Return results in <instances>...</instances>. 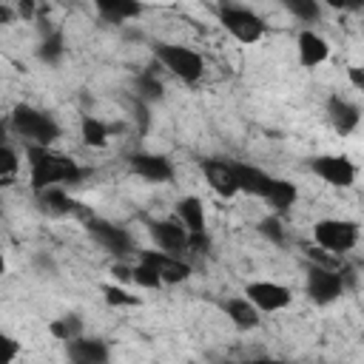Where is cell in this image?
<instances>
[{
	"label": "cell",
	"instance_id": "cell-1",
	"mask_svg": "<svg viewBox=\"0 0 364 364\" xmlns=\"http://www.w3.org/2000/svg\"><path fill=\"white\" fill-rule=\"evenodd\" d=\"M26 159H28V173H31L34 193H43L48 188L74 185V182L82 179V168L77 165V159H71V156H65L54 148L26 145Z\"/></svg>",
	"mask_w": 364,
	"mask_h": 364
},
{
	"label": "cell",
	"instance_id": "cell-2",
	"mask_svg": "<svg viewBox=\"0 0 364 364\" xmlns=\"http://www.w3.org/2000/svg\"><path fill=\"white\" fill-rule=\"evenodd\" d=\"M11 128L17 136L26 139V145H43V148H51V142L60 136V125L57 119L48 114V111H40L34 105H14L11 111Z\"/></svg>",
	"mask_w": 364,
	"mask_h": 364
},
{
	"label": "cell",
	"instance_id": "cell-3",
	"mask_svg": "<svg viewBox=\"0 0 364 364\" xmlns=\"http://www.w3.org/2000/svg\"><path fill=\"white\" fill-rule=\"evenodd\" d=\"M154 57L168 74H173L182 82H199L205 74V60L188 46L159 43V46H154Z\"/></svg>",
	"mask_w": 364,
	"mask_h": 364
},
{
	"label": "cell",
	"instance_id": "cell-4",
	"mask_svg": "<svg viewBox=\"0 0 364 364\" xmlns=\"http://www.w3.org/2000/svg\"><path fill=\"white\" fill-rule=\"evenodd\" d=\"M313 242L333 256H344L358 245V225L353 219H318L313 225Z\"/></svg>",
	"mask_w": 364,
	"mask_h": 364
},
{
	"label": "cell",
	"instance_id": "cell-5",
	"mask_svg": "<svg viewBox=\"0 0 364 364\" xmlns=\"http://www.w3.org/2000/svg\"><path fill=\"white\" fill-rule=\"evenodd\" d=\"M216 14H219L222 28H225L233 40H239V43H245V46L259 43V40L264 37V31H267V23H264L256 11H250V9H245V6H219Z\"/></svg>",
	"mask_w": 364,
	"mask_h": 364
},
{
	"label": "cell",
	"instance_id": "cell-6",
	"mask_svg": "<svg viewBox=\"0 0 364 364\" xmlns=\"http://www.w3.org/2000/svg\"><path fill=\"white\" fill-rule=\"evenodd\" d=\"M304 290H307L313 304L327 307V304H333V301H338L344 296V276L338 270L310 264L307 267V279H304Z\"/></svg>",
	"mask_w": 364,
	"mask_h": 364
},
{
	"label": "cell",
	"instance_id": "cell-7",
	"mask_svg": "<svg viewBox=\"0 0 364 364\" xmlns=\"http://www.w3.org/2000/svg\"><path fill=\"white\" fill-rule=\"evenodd\" d=\"M85 230L100 247H105L114 256H128L134 250V239L122 225H114V222L100 219V216H88L85 219Z\"/></svg>",
	"mask_w": 364,
	"mask_h": 364
},
{
	"label": "cell",
	"instance_id": "cell-8",
	"mask_svg": "<svg viewBox=\"0 0 364 364\" xmlns=\"http://www.w3.org/2000/svg\"><path fill=\"white\" fill-rule=\"evenodd\" d=\"M310 171L324 179L330 188H350L355 182V165L353 159L341 156V154H321L310 159Z\"/></svg>",
	"mask_w": 364,
	"mask_h": 364
},
{
	"label": "cell",
	"instance_id": "cell-9",
	"mask_svg": "<svg viewBox=\"0 0 364 364\" xmlns=\"http://www.w3.org/2000/svg\"><path fill=\"white\" fill-rule=\"evenodd\" d=\"M148 236L156 245V250H165V253H173V256L188 250V245H191V233L179 219H154V222H148Z\"/></svg>",
	"mask_w": 364,
	"mask_h": 364
},
{
	"label": "cell",
	"instance_id": "cell-10",
	"mask_svg": "<svg viewBox=\"0 0 364 364\" xmlns=\"http://www.w3.org/2000/svg\"><path fill=\"white\" fill-rule=\"evenodd\" d=\"M139 262L151 264L156 270V276L162 279V284H182L191 279V264L182 262L173 253L165 250H139Z\"/></svg>",
	"mask_w": 364,
	"mask_h": 364
},
{
	"label": "cell",
	"instance_id": "cell-11",
	"mask_svg": "<svg viewBox=\"0 0 364 364\" xmlns=\"http://www.w3.org/2000/svg\"><path fill=\"white\" fill-rule=\"evenodd\" d=\"M245 296L262 310V313H276L284 310L293 301L290 287L279 284V282H247L245 284Z\"/></svg>",
	"mask_w": 364,
	"mask_h": 364
},
{
	"label": "cell",
	"instance_id": "cell-12",
	"mask_svg": "<svg viewBox=\"0 0 364 364\" xmlns=\"http://www.w3.org/2000/svg\"><path fill=\"white\" fill-rule=\"evenodd\" d=\"M128 168H131L136 176H142L145 182H156V185L173 179V162H171L168 156H162V154L136 151V154L128 156Z\"/></svg>",
	"mask_w": 364,
	"mask_h": 364
},
{
	"label": "cell",
	"instance_id": "cell-13",
	"mask_svg": "<svg viewBox=\"0 0 364 364\" xmlns=\"http://www.w3.org/2000/svg\"><path fill=\"white\" fill-rule=\"evenodd\" d=\"M202 173H205V182H208L222 199H230V196L239 193V182H236L233 162H228V159H202Z\"/></svg>",
	"mask_w": 364,
	"mask_h": 364
},
{
	"label": "cell",
	"instance_id": "cell-14",
	"mask_svg": "<svg viewBox=\"0 0 364 364\" xmlns=\"http://www.w3.org/2000/svg\"><path fill=\"white\" fill-rule=\"evenodd\" d=\"M327 119H330V125H333L336 134L350 136V134L358 128V122H361V111H358L355 102L344 100L341 94H333V97L327 100Z\"/></svg>",
	"mask_w": 364,
	"mask_h": 364
},
{
	"label": "cell",
	"instance_id": "cell-15",
	"mask_svg": "<svg viewBox=\"0 0 364 364\" xmlns=\"http://www.w3.org/2000/svg\"><path fill=\"white\" fill-rule=\"evenodd\" d=\"M65 353H68V361L74 364H108V344L97 336H80L74 341L65 344Z\"/></svg>",
	"mask_w": 364,
	"mask_h": 364
},
{
	"label": "cell",
	"instance_id": "cell-16",
	"mask_svg": "<svg viewBox=\"0 0 364 364\" xmlns=\"http://www.w3.org/2000/svg\"><path fill=\"white\" fill-rule=\"evenodd\" d=\"M296 54H299V65L301 68H316L330 57V43L318 31L304 28L296 37Z\"/></svg>",
	"mask_w": 364,
	"mask_h": 364
},
{
	"label": "cell",
	"instance_id": "cell-17",
	"mask_svg": "<svg viewBox=\"0 0 364 364\" xmlns=\"http://www.w3.org/2000/svg\"><path fill=\"white\" fill-rule=\"evenodd\" d=\"M233 171H236V182H239V193H247V196H259L264 199L270 185H273V176L264 173L262 168L256 165H247V162H233Z\"/></svg>",
	"mask_w": 364,
	"mask_h": 364
},
{
	"label": "cell",
	"instance_id": "cell-18",
	"mask_svg": "<svg viewBox=\"0 0 364 364\" xmlns=\"http://www.w3.org/2000/svg\"><path fill=\"white\" fill-rule=\"evenodd\" d=\"M222 310H225V316L230 318V324L236 327V330H256L259 327V321H262V310L247 299V296H233V299H228L225 304H222Z\"/></svg>",
	"mask_w": 364,
	"mask_h": 364
},
{
	"label": "cell",
	"instance_id": "cell-19",
	"mask_svg": "<svg viewBox=\"0 0 364 364\" xmlns=\"http://www.w3.org/2000/svg\"><path fill=\"white\" fill-rule=\"evenodd\" d=\"M37 202H40V208H43L48 216H71V213H82V216H85L82 205H80L77 199H71L63 188H48V191H43V193H37ZM85 219H88V216H85Z\"/></svg>",
	"mask_w": 364,
	"mask_h": 364
},
{
	"label": "cell",
	"instance_id": "cell-20",
	"mask_svg": "<svg viewBox=\"0 0 364 364\" xmlns=\"http://www.w3.org/2000/svg\"><path fill=\"white\" fill-rule=\"evenodd\" d=\"M94 9L105 23H125L142 14V3L136 0H94Z\"/></svg>",
	"mask_w": 364,
	"mask_h": 364
},
{
	"label": "cell",
	"instance_id": "cell-21",
	"mask_svg": "<svg viewBox=\"0 0 364 364\" xmlns=\"http://www.w3.org/2000/svg\"><path fill=\"white\" fill-rule=\"evenodd\" d=\"M176 219L188 228V233H205V205L199 196H182L176 202Z\"/></svg>",
	"mask_w": 364,
	"mask_h": 364
},
{
	"label": "cell",
	"instance_id": "cell-22",
	"mask_svg": "<svg viewBox=\"0 0 364 364\" xmlns=\"http://www.w3.org/2000/svg\"><path fill=\"white\" fill-rule=\"evenodd\" d=\"M296 196H299V191H296V185H293V182L273 176V185H270V191H267L264 202L273 208V213H284V210H290V205L296 202Z\"/></svg>",
	"mask_w": 364,
	"mask_h": 364
},
{
	"label": "cell",
	"instance_id": "cell-23",
	"mask_svg": "<svg viewBox=\"0 0 364 364\" xmlns=\"http://www.w3.org/2000/svg\"><path fill=\"white\" fill-rule=\"evenodd\" d=\"M63 54H65V37H63V31H46L43 34V40L37 43V60L40 63H46V65H57L60 60H63Z\"/></svg>",
	"mask_w": 364,
	"mask_h": 364
},
{
	"label": "cell",
	"instance_id": "cell-24",
	"mask_svg": "<svg viewBox=\"0 0 364 364\" xmlns=\"http://www.w3.org/2000/svg\"><path fill=\"white\" fill-rule=\"evenodd\" d=\"M154 68H156V65L139 71L136 80H134V91H136V97L145 100V102H156V100H162V94H165V85H162V80H159V74H156Z\"/></svg>",
	"mask_w": 364,
	"mask_h": 364
},
{
	"label": "cell",
	"instance_id": "cell-25",
	"mask_svg": "<svg viewBox=\"0 0 364 364\" xmlns=\"http://www.w3.org/2000/svg\"><path fill=\"white\" fill-rule=\"evenodd\" d=\"M80 136H82V145H88V148H102V145H108L111 128H108L100 117L85 114V117L80 119Z\"/></svg>",
	"mask_w": 364,
	"mask_h": 364
},
{
	"label": "cell",
	"instance_id": "cell-26",
	"mask_svg": "<svg viewBox=\"0 0 364 364\" xmlns=\"http://www.w3.org/2000/svg\"><path fill=\"white\" fill-rule=\"evenodd\" d=\"M48 333L54 336V338H60V341H74V338H80L82 336V318L77 316V313H65V316H57L51 324H48Z\"/></svg>",
	"mask_w": 364,
	"mask_h": 364
},
{
	"label": "cell",
	"instance_id": "cell-27",
	"mask_svg": "<svg viewBox=\"0 0 364 364\" xmlns=\"http://www.w3.org/2000/svg\"><path fill=\"white\" fill-rule=\"evenodd\" d=\"M100 293L108 307H139V296H131L119 284H100Z\"/></svg>",
	"mask_w": 364,
	"mask_h": 364
},
{
	"label": "cell",
	"instance_id": "cell-28",
	"mask_svg": "<svg viewBox=\"0 0 364 364\" xmlns=\"http://www.w3.org/2000/svg\"><path fill=\"white\" fill-rule=\"evenodd\" d=\"M284 9L290 14H296L301 23H313L321 17V6L316 0H284Z\"/></svg>",
	"mask_w": 364,
	"mask_h": 364
},
{
	"label": "cell",
	"instance_id": "cell-29",
	"mask_svg": "<svg viewBox=\"0 0 364 364\" xmlns=\"http://www.w3.org/2000/svg\"><path fill=\"white\" fill-rule=\"evenodd\" d=\"M131 282H134L136 287H145V290L162 287V279H159L156 270H154L151 264H145V262H136V264L131 267Z\"/></svg>",
	"mask_w": 364,
	"mask_h": 364
},
{
	"label": "cell",
	"instance_id": "cell-30",
	"mask_svg": "<svg viewBox=\"0 0 364 364\" xmlns=\"http://www.w3.org/2000/svg\"><path fill=\"white\" fill-rule=\"evenodd\" d=\"M17 168H20L17 151H14L11 145H3V148H0V182H3V185H11L14 176H17Z\"/></svg>",
	"mask_w": 364,
	"mask_h": 364
},
{
	"label": "cell",
	"instance_id": "cell-31",
	"mask_svg": "<svg viewBox=\"0 0 364 364\" xmlns=\"http://www.w3.org/2000/svg\"><path fill=\"white\" fill-rule=\"evenodd\" d=\"M256 230H259L264 239H270L273 245H284V228H282V219H279L276 213H270V216L259 219Z\"/></svg>",
	"mask_w": 364,
	"mask_h": 364
},
{
	"label": "cell",
	"instance_id": "cell-32",
	"mask_svg": "<svg viewBox=\"0 0 364 364\" xmlns=\"http://www.w3.org/2000/svg\"><path fill=\"white\" fill-rule=\"evenodd\" d=\"M0 344H3V358H0V364H14V358L20 355V344H17V338L3 336Z\"/></svg>",
	"mask_w": 364,
	"mask_h": 364
},
{
	"label": "cell",
	"instance_id": "cell-33",
	"mask_svg": "<svg viewBox=\"0 0 364 364\" xmlns=\"http://www.w3.org/2000/svg\"><path fill=\"white\" fill-rule=\"evenodd\" d=\"M347 80L355 91H364V65H350L347 68Z\"/></svg>",
	"mask_w": 364,
	"mask_h": 364
},
{
	"label": "cell",
	"instance_id": "cell-34",
	"mask_svg": "<svg viewBox=\"0 0 364 364\" xmlns=\"http://www.w3.org/2000/svg\"><path fill=\"white\" fill-rule=\"evenodd\" d=\"M111 273H114L117 279H122V282H131V267H122V264H114V267H111Z\"/></svg>",
	"mask_w": 364,
	"mask_h": 364
},
{
	"label": "cell",
	"instance_id": "cell-35",
	"mask_svg": "<svg viewBox=\"0 0 364 364\" xmlns=\"http://www.w3.org/2000/svg\"><path fill=\"white\" fill-rule=\"evenodd\" d=\"M17 11H20V17H23V20H31V17H34V6H31V3H20V9H17Z\"/></svg>",
	"mask_w": 364,
	"mask_h": 364
},
{
	"label": "cell",
	"instance_id": "cell-36",
	"mask_svg": "<svg viewBox=\"0 0 364 364\" xmlns=\"http://www.w3.org/2000/svg\"><path fill=\"white\" fill-rule=\"evenodd\" d=\"M233 364H276L270 358H245V361H233Z\"/></svg>",
	"mask_w": 364,
	"mask_h": 364
},
{
	"label": "cell",
	"instance_id": "cell-37",
	"mask_svg": "<svg viewBox=\"0 0 364 364\" xmlns=\"http://www.w3.org/2000/svg\"><path fill=\"white\" fill-rule=\"evenodd\" d=\"M0 23H11V9L9 6H0Z\"/></svg>",
	"mask_w": 364,
	"mask_h": 364
},
{
	"label": "cell",
	"instance_id": "cell-38",
	"mask_svg": "<svg viewBox=\"0 0 364 364\" xmlns=\"http://www.w3.org/2000/svg\"><path fill=\"white\" fill-rule=\"evenodd\" d=\"M358 267H361V273H364V262H358Z\"/></svg>",
	"mask_w": 364,
	"mask_h": 364
},
{
	"label": "cell",
	"instance_id": "cell-39",
	"mask_svg": "<svg viewBox=\"0 0 364 364\" xmlns=\"http://www.w3.org/2000/svg\"><path fill=\"white\" fill-rule=\"evenodd\" d=\"M71 364H74V361H71Z\"/></svg>",
	"mask_w": 364,
	"mask_h": 364
}]
</instances>
